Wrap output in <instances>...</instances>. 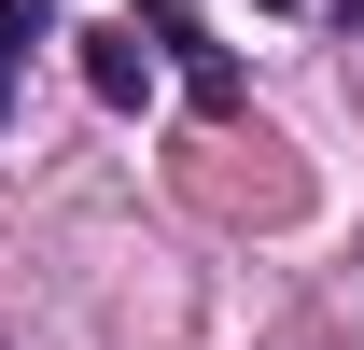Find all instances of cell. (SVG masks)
Returning <instances> with one entry per match:
<instances>
[{
  "instance_id": "cell-1",
  "label": "cell",
  "mask_w": 364,
  "mask_h": 350,
  "mask_svg": "<svg viewBox=\"0 0 364 350\" xmlns=\"http://www.w3.org/2000/svg\"><path fill=\"white\" fill-rule=\"evenodd\" d=\"M140 28H154V56L182 70V98H196V112L225 127V112H238V56L210 43V28H196V0H140Z\"/></svg>"
},
{
  "instance_id": "cell-3",
  "label": "cell",
  "mask_w": 364,
  "mask_h": 350,
  "mask_svg": "<svg viewBox=\"0 0 364 350\" xmlns=\"http://www.w3.org/2000/svg\"><path fill=\"white\" fill-rule=\"evenodd\" d=\"M56 0H0V112H14V70H28V43H43Z\"/></svg>"
},
{
  "instance_id": "cell-2",
  "label": "cell",
  "mask_w": 364,
  "mask_h": 350,
  "mask_svg": "<svg viewBox=\"0 0 364 350\" xmlns=\"http://www.w3.org/2000/svg\"><path fill=\"white\" fill-rule=\"evenodd\" d=\"M85 85L112 98V112H140V85H154V28H140V14H127V28H98V43H85Z\"/></svg>"
}]
</instances>
